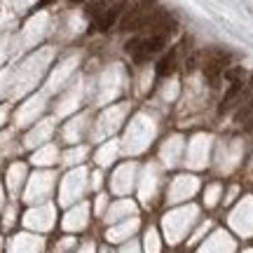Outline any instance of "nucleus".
I'll list each match as a JSON object with an SVG mask.
<instances>
[{
	"mask_svg": "<svg viewBox=\"0 0 253 253\" xmlns=\"http://www.w3.org/2000/svg\"><path fill=\"white\" fill-rule=\"evenodd\" d=\"M164 42H167V40H164L162 36L134 38V40H129V42H126V52H129V54H134L136 61H145V59H150L153 54L162 52Z\"/></svg>",
	"mask_w": 253,
	"mask_h": 253,
	"instance_id": "f257e3e1",
	"label": "nucleus"
},
{
	"mask_svg": "<svg viewBox=\"0 0 253 253\" xmlns=\"http://www.w3.org/2000/svg\"><path fill=\"white\" fill-rule=\"evenodd\" d=\"M148 17V9L141 5H134L131 9H126L122 19H120V28L122 31H136V28H143V21Z\"/></svg>",
	"mask_w": 253,
	"mask_h": 253,
	"instance_id": "f03ea898",
	"label": "nucleus"
},
{
	"mask_svg": "<svg viewBox=\"0 0 253 253\" xmlns=\"http://www.w3.org/2000/svg\"><path fill=\"white\" fill-rule=\"evenodd\" d=\"M230 63V56L227 54H213L211 59L207 61V66H204V75H207V80L209 82H216L223 73H225V66Z\"/></svg>",
	"mask_w": 253,
	"mask_h": 253,
	"instance_id": "7ed1b4c3",
	"label": "nucleus"
},
{
	"mask_svg": "<svg viewBox=\"0 0 253 253\" xmlns=\"http://www.w3.org/2000/svg\"><path fill=\"white\" fill-rule=\"evenodd\" d=\"M122 9H125V2H115L113 7H108L106 12H101L99 19H96V28H99V31H108V28L118 21V17L122 14Z\"/></svg>",
	"mask_w": 253,
	"mask_h": 253,
	"instance_id": "20e7f679",
	"label": "nucleus"
},
{
	"mask_svg": "<svg viewBox=\"0 0 253 253\" xmlns=\"http://www.w3.org/2000/svg\"><path fill=\"white\" fill-rule=\"evenodd\" d=\"M176 59H178V49H169V52L157 61V78H167V75H171L173 68H176Z\"/></svg>",
	"mask_w": 253,
	"mask_h": 253,
	"instance_id": "39448f33",
	"label": "nucleus"
},
{
	"mask_svg": "<svg viewBox=\"0 0 253 253\" xmlns=\"http://www.w3.org/2000/svg\"><path fill=\"white\" fill-rule=\"evenodd\" d=\"M223 75H225L230 82H242L244 80V68H239V66H237V68H227Z\"/></svg>",
	"mask_w": 253,
	"mask_h": 253,
	"instance_id": "423d86ee",
	"label": "nucleus"
}]
</instances>
